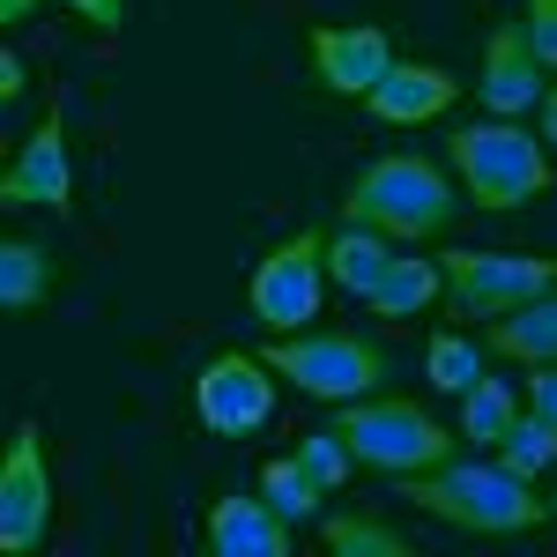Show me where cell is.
I'll return each instance as SVG.
<instances>
[{
  "label": "cell",
  "instance_id": "cell-1",
  "mask_svg": "<svg viewBox=\"0 0 557 557\" xmlns=\"http://www.w3.org/2000/svg\"><path fill=\"white\" fill-rule=\"evenodd\" d=\"M409 506L454 520L469 535H528L550 520V498L528 491V475H513L506 461H438V469L394 475Z\"/></svg>",
  "mask_w": 557,
  "mask_h": 557
},
{
  "label": "cell",
  "instance_id": "cell-2",
  "mask_svg": "<svg viewBox=\"0 0 557 557\" xmlns=\"http://www.w3.org/2000/svg\"><path fill=\"white\" fill-rule=\"evenodd\" d=\"M343 223H372V231L401 238V246H424V238H438L454 223V186H446V172L431 157L394 149V157H380V164H364L349 178Z\"/></svg>",
  "mask_w": 557,
  "mask_h": 557
},
{
  "label": "cell",
  "instance_id": "cell-3",
  "mask_svg": "<svg viewBox=\"0 0 557 557\" xmlns=\"http://www.w3.org/2000/svg\"><path fill=\"white\" fill-rule=\"evenodd\" d=\"M446 157L469 186L475 209L506 215V209H528L543 186H550V149L535 134H520L513 120H475V127H454L446 134Z\"/></svg>",
  "mask_w": 557,
  "mask_h": 557
},
{
  "label": "cell",
  "instance_id": "cell-4",
  "mask_svg": "<svg viewBox=\"0 0 557 557\" xmlns=\"http://www.w3.org/2000/svg\"><path fill=\"white\" fill-rule=\"evenodd\" d=\"M335 431L349 438V454L364 461V469L380 475H417V469H438V461H454V431L431 417L424 401H409V394H380V401H335Z\"/></svg>",
  "mask_w": 557,
  "mask_h": 557
},
{
  "label": "cell",
  "instance_id": "cell-5",
  "mask_svg": "<svg viewBox=\"0 0 557 557\" xmlns=\"http://www.w3.org/2000/svg\"><path fill=\"white\" fill-rule=\"evenodd\" d=\"M260 357H268L275 380H290L312 401H357L380 380H394V357L380 343H364V335H349V327H320V335L298 327V335H275Z\"/></svg>",
  "mask_w": 557,
  "mask_h": 557
},
{
  "label": "cell",
  "instance_id": "cell-6",
  "mask_svg": "<svg viewBox=\"0 0 557 557\" xmlns=\"http://www.w3.org/2000/svg\"><path fill=\"white\" fill-rule=\"evenodd\" d=\"M438 275H446V298L454 312H469V320H506L513 305L543 298L557 290V260H535V253H483V246H454V253L438 260Z\"/></svg>",
  "mask_w": 557,
  "mask_h": 557
},
{
  "label": "cell",
  "instance_id": "cell-7",
  "mask_svg": "<svg viewBox=\"0 0 557 557\" xmlns=\"http://www.w3.org/2000/svg\"><path fill=\"white\" fill-rule=\"evenodd\" d=\"M320 283H327V246H320V231H298L253 268L246 305H253V320L268 335H298V327L320 320Z\"/></svg>",
  "mask_w": 557,
  "mask_h": 557
},
{
  "label": "cell",
  "instance_id": "cell-8",
  "mask_svg": "<svg viewBox=\"0 0 557 557\" xmlns=\"http://www.w3.org/2000/svg\"><path fill=\"white\" fill-rule=\"evenodd\" d=\"M194 417L215 438H253L275 417V372H268V357H246V349L209 357L201 380H194Z\"/></svg>",
  "mask_w": 557,
  "mask_h": 557
},
{
  "label": "cell",
  "instance_id": "cell-9",
  "mask_svg": "<svg viewBox=\"0 0 557 557\" xmlns=\"http://www.w3.org/2000/svg\"><path fill=\"white\" fill-rule=\"evenodd\" d=\"M52 528V469H45V431L15 424L0 454V550H38Z\"/></svg>",
  "mask_w": 557,
  "mask_h": 557
},
{
  "label": "cell",
  "instance_id": "cell-10",
  "mask_svg": "<svg viewBox=\"0 0 557 557\" xmlns=\"http://www.w3.org/2000/svg\"><path fill=\"white\" fill-rule=\"evenodd\" d=\"M0 201L8 209H67L75 201V172H67V134H60V112H45L30 141L15 149V164L0 172Z\"/></svg>",
  "mask_w": 557,
  "mask_h": 557
},
{
  "label": "cell",
  "instance_id": "cell-11",
  "mask_svg": "<svg viewBox=\"0 0 557 557\" xmlns=\"http://www.w3.org/2000/svg\"><path fill=\"white\" fill-rule=\"evenodd\" d=\"M483 112L491 120H520V112H543V60L528 45V23H498L491 45H483Z\"/></svg>",
  "mask_w": 557,
  "mask_h": 557
},
{
  "label": "cell",
  "instance_id": "cell-12",
  "mask_svg": "<svg viewBox=\"0 0 557 557\" xmlns=\"http://www.w3.org/2000/svg\"><path fill=\"white\" fill-rule=\"evenodd\" d=\"M386 67H394V45L380 23H327L312 30V75L335 89V97H372Z\"/></svg>",
  "mask_w": 557,
  "mask_h": 557
},
{
  "label": "cell",
  "instance_id": "cell-13",
  "mask_svg": "<svg viewBox=\"0 0 557 557\" xmlns=\"http://www.w3.org/2000/svg\"><path fill=\"white\" fill-rule=\"evenodd\" d=\"M461 97V83L446 75V67H431V60H394L380 83H372V120L380 127H424V120H438L446 104Z\"/></svg>",
  "mask_w": 557,
  "mask_h": 557
},
{
  "label": "cell",
  "instance_id": "cell-14",
  "mask_svg": "<svg viewBox=\"0 0 557 557\" xmlns=\"http://www.w3.org/2000/svg\"><path fill=\"white\" fill-rule=\"evenodd\" d=\"M209 550L215 557H290V520L275 513L268 498L223 491L209 506Z\"/></svg>",
  "mask_w": 557,
  "mask_h": 557
},
{
  "label": "cell",
  "instance_id": "cell-15",
  "mask_svg": "<svg viewBox=\"0 0 557 557\" xmlns=\"http://www.w3.org/2000/svg\"><path fill=\"white\" fill-rule=\"evenodd\" d=\"M491 349L513 364H557V290L513 305L506 320H491Z\"/></svg>",
  "mask_w": 557,
  "mask_h": 557
},
{
  "label": "cell",
  "instance_id": "cell-16",
  "mask_svg": "<svg viewBox=\"0 0 557 557\" xmlns=\"http://www.w3.org/2000/svg\"><path fill=\"white\" fill-rule=\"evenodd\" d=\"M386 268H394V238L372 231V223H343L327 238V283H343L357 298H372V283H380Z\"/></svg>",
  "mask_w": 557,
  "mask_h": 557
},
{
  "label": "cell",
  "instance_id": "cell-17",
  "mask_svg": "<svg viewBox=\"0 0 557 557\" xmlns=\"http://www.w3.org/2000/svg\"><path fill=\"white\" fill-rule=\"evenodd\" d=\"M438 283H446V275H438V260H409V253H394V268H386L380 283H372V312H380V320H417V312H424V305H438Z\"/></svg>",
  "mask_w": 557,
  "mask_h": 557
},
{
  "label": "cell",
  "instance_id": "cell-18",
  "mask_svg": "<svg viewBox=\"0 0 557 557\" xmlns=\"http://www.w3.org/2000/svg\"><path fill=\"white\" fill-rule=\"evenodd\" d=\"M52 298V253L38 238H8L0 246V305L8 312H38Z\"/></svg>",
  "mask_w": 557,
  "mask_h": 557
},
{
  "label": "cell",
  "instance_id": "cell-19",
  "mask_svg": "<svg viewBox=\"0 0 557 557\" xmlns=\"http://www.w3.org/2000/svg\"><path fill=\"white\" fill-rule=\"evenodd\" d=\"M513 417H520V386L483 372V380L461 394V446H491V454H498V438H506Z\"/></svg>",
  "mask_w": 557,
  "mask_h": 557
},
{
  "label": "cell",
  "instance_id": "cell-20",
  "mask_svg": "<svg viewBox=\"0 0 557 557\" xmlns=\"http://www.w3.org/2000/svg\"><path fill=\"white\" fill-rule=\"evenodd\" d=\"M320 535H327V550H335V557H409V535L386 528L380 513H327V520H320Z\"/></svg>",
  "mask_w": 557,
  "mask_h": 557
},
{
  "label": "cell",
  "instance_id": "cell-21",
  "mask_svg": "<svg viewBox=\"0 0 557 557\" xmlns=\"http://www.w3.org/2000/svg\"><path fill=\"white\" fill-rule=\"evenodd\" d=\"M498 461H506L513 475H528V483H535V475L557 461V424H550V417H535V409L520 401V417L506 424V438H498Z\"/></svg>",
  "mask_w": 557,
  "mask_h": 557
},
{
  "label": "cell",
  "instance_id": "cell-22",
  "mask_svg": "<svg viewBox=\"0 0 557 557\" xmlns=\"http://www.w3.org/2000/svg\"><path fill=\"white\" fill-rule=\"evenodd\" d=\"M424 372H431V386H438V394H469V386L483 380V349H475L469 335H431Z\"/></svg>",
  "mask_w": 557,
  "mask_h": 557
},
{
  "label": "cell",
  "instance_id": "cell-23",
  "mask_svg": "<svg viewBox=\"0 0 557 557\" xmlns=\"http://www.w3.org/2000/svg\"><path fill=\"white\" fill-rule=\"evenodd\" d=\"M260 498H268L275 513L290 520V528L320 513V491H312V475L298 469V454H290V461H268V469H260Z\"/></svg>",
  "mask_w": 557,
  "mask_h": 557
},
{
  "label": "cell",
  "instance_id": "cell-24",
  "mask_svg": "<svg viewBox=\"0 0 557 557\" xmlns=\"http://www.w3.org/2000/svg\"><path fill=\"white\" fill-rule=\"evenodd\" d=\"M298 469L312 475V491L327 498V491H343L349 469H357V454H349L343 431H312V438H298Z\"/></svg>",
  "mask_w": 557,
  "mask_h": 557
},
{
  "label": "cell",
  "instance_id": "cell-25",
  "mask_svg": "<svg viewBox=\"0 0 557 557\" xmlns=\"http://www.w3.org/2000/svg\"><path fill=\"white\" fill-rule=\"evenodd\" d=\"M528 45H535V60L543 67H557V0H528Z\"/></svg>",
  "mask_w": 557,
  "mask_h": 557
},
{
  "label": "cell",
  "instance_id": "cell-26",
  "mask_svg": "<svg viewBox=\"0 0 557 557\" xmlns=\"http://www.w3.org/2000/svg\"><path fill=\"white\" fill-rule=\"evenodd\" d=\"M520 401H528L535 417H550V424H557V364H528V380H520Z\"/></svg>",
  "mask_w": 557,
  "mask_h": 557
},
{
  "label": "cell",
  "instance_id": "cell-27",
  "mask_svg": "<svg viewBox=\"0 0 557 557\" xmlns=\"http://www.w3.org/2000/svg\"><path fill=\"white\" fill-rule=\"evenodd\" d=\"M23 89H30V67H23V52H15V45H8V52H0V97H8V104H15V97H23Z\"/></svg>",
  "mask_w": 557,
  "mask_h": 557
},
{
  "label": "cell",
  "instance_id": "cell-28",
  "mask_svg": "<svg viewBox=\"0 0 557 557\" xmlns=\"http://www.w3.org/2000/svg\"><path fill=\"white\" fill-rule=\"evenodd\" d=\"M67 8H75L83 23H97V30H120V15H127L120 0H67Z\"/></svg>",
  "mask_w": 557,
  "mask_h": 557
},
{
  "label": "cell",
  "instance_id": "cell-29",
  "mask_svg": "<svg viewBox=\"0 0 557 557\" xmlns=\"http://www.w3.org/2000/svg\"><path fill=\"white\" fill-rule=\"evenodd\" d=\"M30 8L38 0H0V23H30Z\"/></svg>",
  "mask_w": 557,
  "mask_h": 557
},
{
  "label": "cell",
  "instance_id": "cell-30",
  "mask_svg": "<svg viewBox=\"0 0 557 557\" xmlns=\"http://www.w3.org/2000/svg\"><path fill=\"white\" fill-rule=\"evenodd\" d=\"M543 141H557V89H543Z\"/></svg>",
  "mask_w": 557,
  "mask_h": 557
}]
</instances>
